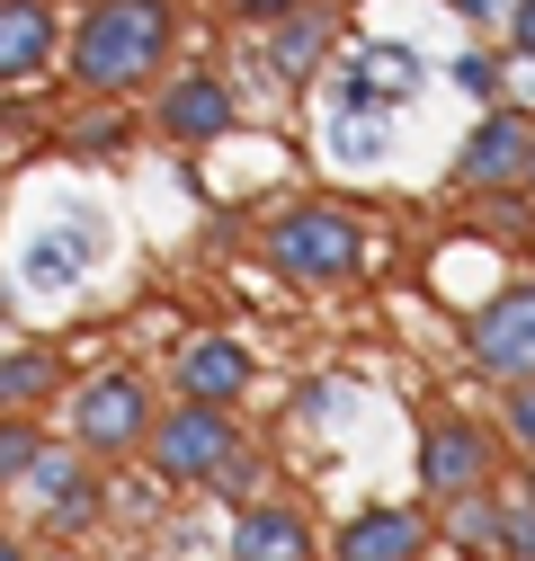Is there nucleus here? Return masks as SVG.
Returning a JSON list of instances; mask_svg holds the SVG:
<instances>
[{
  "label": "nucleus",
  "mask_w": 535,
  "mask_h": 561,
  "mask_svg": "<svg viewBox=\"0 0 535 561\" xmlns=\"http://www.w3.org/2000/svg\"><path fill=\"white\" fill-rule=\"evenodd\" d=\"M500 36H509L517 62H535V0H509V10H500Z\"/></svg>",
  "instance_id": "393cba45"
},
{
  "label": "nucleus",
  "mask_w": 535,
  "mask_h": 561,
  "mask_svg": "<svg viewBox=\"0 0 535 561\" xmlns=\"http://www.w3.org/2000/svg\"><path fill=\"white\" fill-rule=\"evenodd\" d=\"M259 383V357L241 339L206 330V339H179V357H170V401H206V410H241Z\"/></svg>",
  "instance_id": "9d476101"
},
{
  "label": "nucleus",
  "mask_w": 535,
  "mask_h": 561,
  "mask_svg": "<svg viewBox=\"0 0 535 561\" xmlns=\"http://www.w3.org/2000/svg\"><path fill=\"white\" fill-rule=\"evenodd\" d=\"M517 196H535V134H526V179H517Z\"/></svg>",
  "instance_id": "cd10ccee"
},
{
  "label": "nucleus",
  "mask_w": 535,
  "mask_h": 561,
  "mask_svg": "<svg viewBox=\"0 0 535 561\" xmlns=\"http://www.w3.org/2000/svg\"><path fill=\"white\" fill-rule=\"evenodd\" d=\"M259 250H268V267H277L286 286H304V295L357 286V267H366V224L349 215V205H330V196H304V205H286V215L259 232Z\"/></svg>",
  "instance_id": "f03ea898"
},
{
  "label": "nucleus",
  "mask_w": 535,
  "mask_h": 561,
  "mask_svg": "<svg viewBox=\"0 0 535 561\" xmlns=\"http://www.w3.org/2000/svg\"><path fill=\"white\" fill-rule=\"evenodd\" d=\"M19 490L36 500V517H45L54 535H81V526L107 517V463H90L81 446H45V455L27 463Z\"/></svg>",
  "instance_id": "6e6552de"
},
{
  "label": "nucleus",
  "mask_w": 535,
  "mask_h": 561,
  "mask_svg": "<svg viewBox=\"0 0 535 561\" xmlns=\"http://www.w3.org/2000/svg\"><path fill=\"white\" fill-rule=\"evenodd\" d=\"M464 357H474V375H491V383L535 375V276H509L491 304H474V321H464Z\"/></svg>",
  "instance_id": "39448f33"
},
{
  "label": "nucleus",
  "mask_w": 535,
  "mask_h": 561,
  "mask_svg": "<svg viewBox=\"0 0 535 561\" xmlns=\"http://www.w3.org/2000/svg\"><path fill=\"white\" fill-rule=\"evenodd\" d=\"M491 535H500V500H491V490H474V500H446V543H464V552L491 561Z\"/></svg>",
  "instance_id": "a211bd4d"
},
{
  "label": "nucleus",
  "mask_w": 535,
  "mask_h": 561,
  "mask_svg": "<svg viewBox=\"0 0 535 561\" xmlns=\"http://www.w3.org/2000/svg\"><path fill=\"white\" fill-rule=\"evenodd\" d=\"M491 561H535V500H500V535Z\"/></svg>",
  "instance_id": "4be33fe9"
},
{
  "label": "nucleus",
  "mask_w": 535,
  "mask_h": 561,
  "mask_svg": "<svg viewBox=\"0 0 535 561\" xmlns=\"http://www.w3.org/2000/svg\"><path fill=\"white\" fill-rule=\"evenodd\" d=\"M45 446H54V437H45V419H36V410H0V500L27 481V463H36Z\"/></svg>",
  "instance_id": "f3484780"
},
{
  "label": "nucleus",
  "mask_w": 535,
  "mask_h": 561,
  "mask_svg": "<svg viewBox=\"0 0 535 561\" xmlns=\"http://www.w3.org/2000/svg\"><path fill=\"white\" fill-rule=\"evenodd\" d=\"M357 72H366L384 99H401V90L420 81V54H401V45H366V54H357Z\"/></svg>",
  "instance_id": "412c9836"
},
{
  "label": "nucleus",
  "mask_w": 535,
  "mask_h": 561,
  "mask_svg": "<svg viewBox=\"0 0 535 561\" xmlns=\"http://www.w3.org/2000/svg\"><path fill=\"white\" fill-rule=\"evenodd\" d=\"M62 62V10L54 0H0V81H36Z\"/></svg>",
  "instance_id": "f8f14e48"
},
{
  "label": "nucleus",
  "mask_w": 535,
  "mask_h": 561,
  "mask_svg": "<svg viewBox=\"0 0 535 561\" xmlns=\"http://www.w3.org/2000/svg\"><path fill=\"white\" fill-rule=\"evenodd\" d=\"M62 446H81L90 463H125V455H144V428H152V383L144 375H125V366H99L72 383V401H62Z\"/></svg>",
  "instance_id": "7ed1b4c3"
},
{
  "label": "nucleus",
  "mask_w": 535,
  "mask_h": 561,
  "mask_svg": "<svg viewBox=\"0 0 535 561\" xmlns=\"http://www.w3.org/2000/svg\"><path fill=\"white\" fill-rule=\"evenodd\" d=\"M455 10H464V27H500V10H509V0H455Z\"/></svg>",
  "instance_id": "bb28decb"
},
{
  "label": "nucleus",
  "mask_w": 535,
  "mask_h": 561,
  "mask_svg": "<svg viewBox=\"0 0 535 561\" xmlns=\"http://www.w3.org/2000/svg\"><path fill=\"white\" fill-rule=\"evenodd\" d=\"M241 125V90L224 72H161L152 81V134L161 144H224V134Z\"/></svg>",
  "instance_id": "1a4fd4ad"
},
{
  "label": "nucleus",
  "mask_w": 535,
  "mask_h": 561,
  "mask_svg": "<svg viewBox=\"0 0 535 561\" xmlns=\"http://www.w3.org/2000/svg\"><path fill=\"white\" fill-rule=\"evenodd\" d=\"M330 107H340V116H384V107H392V99H384V90H375V81H366V72H349V81H340V90H330Z\"/></svg>",
  "instance_id": "b1692460"
},
{
  "label": "nucleus",
  "mask_w": 535,
  "mask_h": 561,
  "mask_svg": "<svg viewBox=\"0 0 535 561\" xmlns=\"http://www.w3.org/2000/svg\"><path fill=\"white\" fill-rule=\"evenodd\" d=\"M179 54V0H90L62 27V72L81 99H134Z\"/></svg>",
  "instance_id": "f257e3e1"
},
{
  "label": "nucleus",
  "mask_w": 535,
  "mask_h": 561,
  "mask_svg": "<svg viewBox=\"0 0 535 561\" xmlns=\"http://www.w3.org/2000/svg\"><path fill=\"white\" fill-rule=\"evenodd\" d=\"M54 392H62L54 347H0V410H45Z\"/></svg>",
  "instance_id": "2eb2a0df"
},
{
  "label": "nucleus",
  "mask_w": 535,
  "mask_h": 561,
  "mask_svg": "<svg viewBox=\"0 0 535 561\" xmlns=\"http://www.w3.org/2000/svg\"><path fill=\"white\" fill-rule=\"evenodd\" d=\"M429 543H437V517L429 508H411V500H375V508H357L349 526H340V561H429Z\"/></svg>",
  "instance_id": "9b49d317"
},
{
  "label": "nucleus",
  "mask_w": 535,
  "mask_h": 561,
  "mask_svg": "<svg viewBox=\"0 0 535 561\" xmlns=\"http://www.w3.org/2000/svg\"><path fill=\"white\" fill-rule=\"evenodd\" d=\"M259 36H268V62H277V81H312V72H321V54L340 45V19L304 0V10H286L277 27H259Z\"/></svg>",
  "instance_id": "4468645a"
},
{
  "label": "nucleus",
  "mask_w": 535,
  "mask_h": 561,
  "mask_svg": "<svg viewBox=\"0 0 535 561\" xmlns=\"http://www.w3.org/2000/svg\"><path fill=\"white\" fill-rule=\"evenodd\" d=\"M500 446H517V455H535V375H517V383H500Z\"/></svg>",
  "instance_id": "6ab92c4d"
},
{
  "label": "nucleus",
  "mask_w": 535,
  "mask_h": 561,
  "mask_svg": "<svg viewBox=\"0 0 535 561\" xmlns=\"http://www.w3.org/2000/svg\"><path fill=\"white\" fill-rule=\"evenodd\" d=\"M0 561H27V543H19V535H0Z\"/></svg>",
  "instance_id": "c85d7f7f"
},
{
  "label": "nucleus",
  "mask_w": 535,
  "mask_h": 561,
  "mask_svg": "<svg viewBox=\"0 0 535 561\" xmlns=\"http://www.w3.org/2000/svg\"><path fill=\"white\" fill-rule=\"evenodd\" d=\"M330 144H340L349 161H375V152L392 144V125H384V116H340V125H330Z\"/></svg>",
  "instance_id": "5701e85b"
},
{
  "label": "nucleus",
  "mask_w": 535,
  "mask_h": 561,
  "mask_svg": "<svg viewBox=\"0 0 535 561\" xmlns=\"http://www.w3.org/2000/svg\"><path fill=\"white\" fill-rule=\"evenodd\" d=\"M241 446H250L241 419L232 410H206V401H170V410H152V428H144V463L170 490H206Z\"/></svg>",
  "instance_id": "20e7f679"
},
{
  "label": "nucleus",
  "mask_w": 535,
  "mask_h": 561,
  "mask_svg": "<svg viewBox=\"0 0 535 561\" xmlns=\"http://www.w3.org/2000/svg\"><path fill=\"white\" fill-rule=\"evenodd\" d=\"M526 134H535V116L517 107V99H491L482 107V125L455 144V196H509L517 179H526Z\"/></svg>",
  "instance_id": "423d86ee"
},
{
  "label": "nucleus",
  "mask_w": 535,
  "mask_h": 561,
  "mask_svg": "<svg viewBox=\"0 0 535 561\" xmlns=\"http://www.w3.org/2000/svg\"><path fill=\"white\" fill-rule=\"evenodd\" d=\"M286 10H304V0H224V19H241V27H277Z\"/></svg>",
  "instance_id": "a878e982"
},
{
  "label": "nucleus",
  "mask_w": 535,
  "mask_h": 561,
  "mask_svg": "<svg viewBox=\"0 0 535 561\" xmlns=\"http://www.w3.org/2000/svg\"><path fill=\"white\" fill-rule=\"evenodd\" d=\"M491 481H500V446H491L482 419H464V410L429 419V437H420V490L429 500L446 508V500H474Z\"/></svg>",
  "instance_id": "0eeeda50"
},
{
  "label": "nucleus",
  "mask_w": 535,
  "mask_h": 561,
  "mask_svg": "<svg viewBox=\"0 0 535 561\" xmlns=\"http://www.w3.org/2000/svg\"><path fill=\"white\" fill-rule=\"evenodd\" d=\"M446 81H455L464 99H474V107H491V99H500V54H482V45H464V54L446 62Z\"/></svg>",
  "instance_id": "aec40b11"
},
{
  "label": "nucleus",
  "mask_w": 535,
  "mask_h": 561,
  "mask_svg": "<svg viewBox=\"0 0 535 561\" xmlns=\"http://www.w3.org/2000/svg\"><path fill=\"white\" fill-rule=\"evenodd\" d=\"M134 144V125H125V99H90V116L62 125V152L72 161H116Z\"/></svg>",
  "instance_id": "dca6fc26"
},
{
  "label": "nucleus",
  "mask_w": 535,
  "mask_h": 561,
  "mask_svg": "<svg viewBox=\"0 0 535 561\" xmlns=\"http://www.w3.org/2000/svg\"><path fill=\"white\" fill-rule=\"evenodd\" d=\"M232 561H312V517L286 500H250L232 517Z\"/></svg>",
  "instance_id": "ddd939ff"
}]
</instances>
